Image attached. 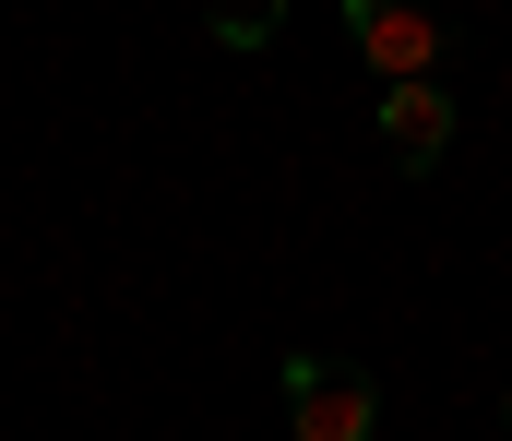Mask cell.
I'll use <instances>...</instances> for the list:
<instances>
[{"label": "cell", "instance_id": "1", "mask_svg": "<svg viewBox=\"0 0 512 441\" xmlns=\"http://www.w3.org/2000/svg\"><path fill=\"white\" fill-rule=\"evenodd\" d=\"M286 441H382V382L358 358H286Z\"/></svg>", "mask_w": 512, "mask_h": 441}, {"label": "cell", "instance_id": "2", "mask_svg": "<svg viewBox=\"0 0 512 441\" xmlns=\"http://www.w3.org/2000/svg\"><path fill=\"white\" fill-rule=\"evenodd\" d=\"M346 48L382 72V96L393 84H441L429 60H441V24L429 12H393V0H346Z\"/></svg>", "mask_w": 512, "mask_h": 441}, {"label": "cell", "instance_id": "3", "mask_svg": "<svg viewBox=\"0 0 512 441\" xmlns=\"http://www.w3.org/2000/svg\"><path fill=\"white\" fill-rule=\"evenodd\" d=\"M382 155L405 179H429V167L453 155V96H441V84H393L382 96Z\"/></svg>", "mask_w": 512, "mask_h": 441}, {"label": "cell", "instance_id": "4", "mask_svg": "<svg viewBox=\"0 0 512 441\" xmlns=\"http://www.w3.org/2000/svg\"><path fill=\"white\" fill-rule=\"evenodd\" d=\"M501 418H512V394H501Z\"/></svg>", "mask_w": 512, "mask_h": 441}]
</instances>
